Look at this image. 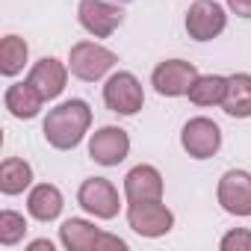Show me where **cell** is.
<instances>
[{"mask_svg": "<svg viewBox=\"0 0 251 251\" xmlns=\"http://www.w3.org/2000/svg\"><path fill=\"white\" fill-rule=\"evenodd\" d=\"M92 124V109L86 100L71 98L62 100L59 106H53L42 124V133L48 139V145H53L56 151H71L83 142V136L89 133Z\"/></svg>", "mask_w": 251, "mask_h": 251, "instance_id": "obj_1", "label": "cell"}, {"mask_svg": "<svg viewBox=\"0 0 251 251\" xmlns=\"http://www.w3.org/2000/svg\"><path fill=\"white\" fill-rule=\"evenodd\" d=\"M59 242L68 251H127V242L103 233L86 219H65L59 227Z\"/></svg>", "mask_w": 251, "mask_h": 251, "instance_id": "obj_2", "label": "cell"}, {"mask_svg": "<svg viewBox=\"0 0 251 251\" xmlns=\"http://www.w3.org/2000/svg\"><path fill=\"white\" fill-rule=\"evenodd\" d=\"M115 62H118V56L109 48H103L98 42H77L68 56V71L83 83H95L106 71H112Z\"/></svg>", "mask_w": 251, "mask_h": 251, "instance_id": "obj_3", "label": "cell"}, {"mask_svg": "<svg viewBox=\"0 0 251 251\" xmlns=\"http://www.w3.org/2000/svg\"><path fill=\"white\" fill-rule=\"evenodd\" d=\"M103 103L118 115H136L145 103L142 83L130 71H118L103 83Z\"/></svg>", "mask_w": 251, "mask_h": 251, "instance_id": "obj_4", "label": "cell"}, {"mask_svg": "<svg viewBox=\"0 0 251 251\" xmlns=\"http://www.w3.org/2000/svg\"><path fill=\"white\" fill-rule=\"evenodd\" d=\"M127 222L139 236L157 239L175 227V213L163 201H133L127 207Z\"/></svg>", "mask_w": 251, "mask_h": 251, "instance_id": "obj_5", "label": "cell"}, {"mask_svg": "<svg viewBox=\"0 0 251 251\" xmlns=\"http://www.w3.org/2000/svg\"><path fill=\"white\" fill-rule=\"evenodd\" d=\"M180 145L189 157L195 160H210L216 157V151L222 148V130H219V124L198 115V118H189L183 124V130H180Z\"/></svg>", "mask_w": 251, "mask_h": 251, "instance_id": "obj_6", "label": "cell"}, {"mask_svg": "<svg viewBox=\"0 0 251 251\" xmlns=\"http://www.w3.org/2000/svg\"><path fill=\"white\" fill-rule=\"evenodd\" d=\"M77 204L95 219H115L118 216V189L106 177H89L77 189Z\"/></svg>", "mask_w": 251, "mask_h": 251, "instance_id": "obj_7", "label": "cell"}, {"mask_svg": "<svg viewBox=\"0 0 251 251\" xmlns=\"http://www.w3.org/2000/svg\"><path fill=\"white\" fill-rule=\"evenodd\" d=\"M77 18H80L86 33H92L95 39H106L121 27L124 12H121V6L106 3V0H80Z\"/></svg>", "mask_w": 251, "mask_h": 251, "instance_id": "obj_8", "label": "cell"}, {"mask_svg": "<svg viewBox=\"0 0 251 251\" xmlns=\"http://www.w3.org/2000/svg\"><path fill=\"white\" fill-rule=\"evenodd\" d=\"M227 27V15L216 0H195L186 9V33L195 42H210Z\"/></svg>", "mask_w": 251, "mask_h": 251, "instance_id": "obj_9", "label": "cell"}, {"mask_svg": "<svg viewBox=\"0 0 251 251\" xmlns=\"http://www.w3.org/2000/svg\"><path fill=\"white\" fill-rule=\"evenodd\" d=\"M198 77V68L186 59H166L154 68L151 74V86L157 89V95H166V98H180L189 92V86L195 83Z\"/></svg>", "mask_w": 251, "mask_h": 251, "instance_id": "obj_10", "label": "cell"}, {"mask_svg": "<svg viewBox=\"0 0 251 251\" xmlns=\"http://www.w3.org/2000/svg\"><path fill=\"white\" fill-rule=\"evenodd\" d=\"M219 204L230 216H251V175L242 169H230L219 180Z\"/></svg>", "mask_w": 251, "mask_h": 251, "instance_id": "obj_11", "label": "cell"}, {"mask_svg": "<svg viewBox=\"0 0 251 251\" xmlns=\"http://www.w3.org/2000/svg\"><path fill=\"white\" fill-rule=\"evenodd\" d=\"M130 154V136L127 130L121 127H100L92 133L89 139V157L98 163V166H118L124 157Z\"/></svg>", "mask_w": 251, "mask_h": 251, "instance_id": "obj_12", "label": "cell"}, {"mask_svg": "<svg viewBox=\"0 0 251 251\" xmlns=\"http://www.w3.org/2000/svg\"><path fill=\"white\" fill-rule=\"evenodd\" d=\"M27 80L36 86V92H39L45 100H53V98H59L62 89H65L68 68H65L59 59H53V56H42V59L30 68V77H27Z\"/></svg>", "mask_w": 251, "mask_h": 251, "instance_id": "obj_13", "label": "cell"}, {"mask_svg": "<svg viewBox=\"0 0 251 251\" xmlns=\"http://www.w3.org/2000/svg\"><path fill=\"white\" fill-rule=\"evenodd\" d=\"M127 201H163V175L154 166H136L124 177Z\"/></svg>", "mask_w": 251, "mask_h": 251, "instance_id": "obj_14", "label": "cell"}, {"mask_svg": "<svg viewBox=\"0 0 251 251\" xmlns=\"http://www.w3.org/2000/svg\"><path fill=\"white\" fill-rule=\"evenodd\" d=\"M3 103H6V109L15 118H36L39 109H42V103H45V98L36 92V86L30 80H24V83H12L6 89Z\"/></svg>", "mask_w": 251, "mask_h": 251, "instance_id": "obj_15", "label": "cell"}, {"mask_svg": "<svg viewBox=\"0 0 251 251\" xmlns=\"http://www.w3.org/2000/svg\"><path fill=\"white\" fill-rule=\"evenodd\" d=\"M27 210L39 222H53L62 213V192L53 183H39L27 195Z\"/></svg>", "mask_w": 251, "mask_h": 251, "instance_id": "obj_16", "label": "cell"}, {"mask_svg": "<svg viewBox=\"0 0 251 251\" xmlns=\"http://www.w3.org/2000/svg\"><path fill=\"white\" fill-rule=\"evenodd\" d=\"M222 109L230 118H251V74H230Z\"/></svg>", "mask_w": 251, "mask_h": 251, "instance_id": "obj_17", "label": "cell"}, {"mask_svg": "<svg viewBox=\"0 0 251 251\" xmlns=\"http://www.w3.org/2000/svg\"><path fill=\"white\" fill-rule=\"evenodd\" d=\"M186 95H189V100L195 106H222V100L227 95V77H222V74H198Z\"/></svg>", "mask_w": 251, "mask_h": 251, "instance_id": "obj_18", "label": "cell"}, {"mask_svg": "<svg viewBox=\"0 0 251 251\" xmlns=\"http://www.w3.org/2000/svg\"><path fill=\"white\" fill-rule=\"evenodd\" d=\"M30 183H33L30 163H24L18 157H6L3 166H0V192L3 195H21Z\"/></svg>", "mask_w": 251, "mask_h": 251, "instance_id": "obj_19", "label": "cell"}, {"mask_svg": "<svg viewBox=\"0 0 251 251\" xmlns=\"http://www.w3.org/2000/svg\"><path fill=\"white\" fill-rule=\"evenodd\" d=\"M27 53H30V48H27L24 39L6 36L3 42H0V74H3V77L21 74L24 65H27Z\"/></svg>", "mask_w": 251, "mask_h": 251, "instance_id": "obj_20", "label": "cell"}, {"mask_svg": "<svg viewBox=\"0 0 251 251\" xmlns=\"http://www.w3.org/2000/svg\"><path fill=\"white\" fill-rule=\"evenodd\" d=\"M24 233H27V222H24L21 213H15V210H3V213H0V245L9 248V245L21 242Z\"/></svg>", "mask_w": 251, "mask_h": 251, "instance_id": "obj_21", "label": "cell"}, {"mask_svg": "<svg viewBox=\"0 0 251 251\" xmlns=\"http://www.w3.org/2000/svg\"><path fill=\"white\" fill-rule=\"evenodd\" d=\"M222 251H251V230L245 227H236V230H227L219 242Z\"/></svg>", "mask_w": 251, "mask_h": 251, "instance_id": "obj_22", "label": "cell"}, {"mask_svg": "<svg viewBox=\"0 0 251 251\" xmlns=\"http://www.w3.org/2000/svg\"><path fill=\"white\" fill-rule=\"evenodd\" d=\"M227 9L239 18H251V0H225Z\"/></svg>", "mask_w": 251, "mask_h": 251, "instance_id": "obj_23", "label": "cell"}, {"mask_svg": "<svg viewBox=\"0 0 251 251\" xmlns=\"http://www.w3.org/2000/svg\"><path fill=\"white\" fill-rule=\"evenodd\" d=\"M27 251H53V242L50 239H36L27 245Z\"/></svg>", "mask_w": 251, "mask_h": 251, "instance_id": "obj_24", "label": "cell"}, {"mask_svg": "<svg viewBox=\"0 0 251 251\" xmlns=\"http://www.w3.org/2000/svg\"><path fill=\"white\" fill-rule=\"evenodd\" d=\"M118 3H130V0H118Z\"/></svg>", "mask_w": 251, "mask_h": 251, "instance_id": "obj_25", "label": "cell"}]
</instances>
